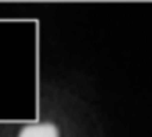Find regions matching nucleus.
<instances>
[{"instance_id":"1","label":"nucleus","mask_w":152,"mask_h":137,"mask_svg":"<svg viewBox=\"0 0 152 137\" xmlns=\"http://www.w3.org/2000/svg\"><path fill=\"white\" fill-rule=\"evenodd\" d=\"M0 137H90L87 114L69 90L46 83L26 119L0 121Z\"/></svg>"}]
</instances>
